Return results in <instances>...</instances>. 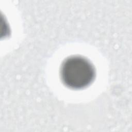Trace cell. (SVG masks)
Instances as JSON below:
<instances>
[{"label":"cell","mask_w":132,"mask_h":132,"mask_svg":"<svg viewBox=\"0 0 132 132\" xmlns=\"http://www.w3.org/2000/svg\"><path fill=\"white\" fill-rule=\"evenodd\" d=\"M60 75L65 86L72 89L79 90L86 88L93 81L95 71L88 60L81 56H73L63 62Z\"/></svg>","instance_id":"obj_1"}]
</instances>
